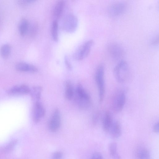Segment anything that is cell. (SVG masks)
I'll use <instances>...</instances> for the list:
<instances>
[{
	"instance_id": "cell-1",
	"label": "cell",
	"mask_w": 159,
	"mask_h": 159,
	"mask_svg": "<svg viewBox=\"0 0 159 159\" xmlns=\"http://www.w3.org/2000/svg\"><path fill=\"white\" fill-rule=\"evenodd\" d=\"M129 69L127 63L125 61H120L114 68L113 74L116 80L123 83L127 80L129 75Z\"/></svg>"
},
{
	"instance_id": "cell-2",
	"label": "cell",
	"mask_w": 159,
	"mask_h": 159,
	"mask_svg": "<svg viewBox=\"0 0 159 159\" xmlns=\"http://www.w3.org/2000/svg\"><path fill=\"white\" fill-rule=\"evenodd\" d=\"M95 77L98 88L99 101L102 102L104 99L105 93L104 68L103 65H99L97 68Z\"/></svg>"
},
{
	"instance_id": "cell-3",
	"label": "cell",
	"mask_w": 159,
	"mask_h": 159,
	"mask_svg": "<svg viewBox=\"0 0 159 159\" xmlns=\"http://www.w3.org/2000/svg\"><path fill=\"white\" fill-rule=\"evenodd\" d=\"M126 101V95L122 90L117 92L113 96L111 102V108L116 113L120 112L123 108Z\"/></svg>"
},
{
	"instance_id": "cell-4",
	"label": "cell",
	"mask_w": 159,
	"mask_h": 159,
	"mask_svg": "<svg viewBox=\"0 0 159 159\" xmlns=\"http://www.w3.org/2000/svg\"><path fill=\"white\" fill-rule=\"evenodd\" d=\"M93 43V41L90 39L82 44L74 52L73 55L74 58L80 61L86 57L89 53Z\"/></svg>"
},
{
	"instance_id": "cell-5",
	"label": "cell",
	"mask_w": 159,
	"mask_h": 159,
	"mask_svg": "<svg viewBox=\"0 0 159 159\" xmlns=\"http://www.w3.org/2000/svg\"><path fill=\"white\" fill-rule=\"evenodd\" d=\"M75 93V98L78 105L84 106L90 103V97L81 84L77 85Z\"/></svg>"
},
{
	"instance_id": "cell-6",
	"label": "cell",
	"mask_w": 159,
	"mask_h": 159,
	"mask_svg": "<svg viewBox=\"0 0 159 159\" xmlns=\"http://www.w3.org/2000/svg\"><path fill=\"white\" fill-rule=\"evenodd\" d=\"M78 20L72 14H69L65 18L63 24V29L67 32H73L76 29Z\"/></svg>"
},
{
	"instance_id": "cell-7",
	"label": "cell",
	"mask_w": 159,
	"mask_h": 159,
	"mask_svg": "<svg viewBox=\"0 0 159 159\" xmlns=\"http://www.w3.org/2000/svg\"><path fill=\"white\" fill-rule=\"evenodd\" d=\"M61 118L60 112L58 109L54 111L49 123V128L51 131L55 132L60 127Z\"/></svg>"
},
{
	"instance_id": "cell-8",
	"label": "cell",
	"mask_w": 159,
	"mask_h": 159,
	"mask_svg": "<svg viewBox=\"0 0 159 159\" xmlns=\"http://www.w3.org/2000/svg\"><path fill=\"white\" fill-rule=\"evenodd\" d=\"M107 49L111 56L115 60H118L121 58L123 55V49L116 43L110 44L108 46Z\"/></svg>"
},
{
	"instance_id": "cell-9",
	"label": "cell",
	"mask_w": 159,
	"mask_h": 159,
	"mask_svg": "<svg viewBox=\"0 0 159 159\" xmlns=\"http://www.w3.org/2000/svg\"><path fill=\"white\" fill-rule=\"evenodd\" d=\"M45 115V110L39 101L35 102L33 109V117L34 122L38 123Z\"/></svg>"
},
{
	"instance_id": "cell-10",
	"label": "cell",
	"mask_w": 159,
	"mask_h": 159,
	"mask_svg": "<svg viewBox=\"0 0 159 159\" xmlns=\"http://www.w3.org/2000/svg\"><path fill=\"white\" fill-rule=\"evenodd\" d=\"M126 9V5L122 2L113 4L110 7L109 13L112 16H117L123 14Z\"/></svg>"
},
{
	"instance_id": "cell-11",
	"label": "cell",
	"mask_w": 159,
	"mask_h": 159,
	"mask_svg": "<svg viewBox=\"0 0 159 159\" xmlns=\"http://www.w3.org/2000/svg\"><path fill=\"white\" fill-rule=\"evenodd\" d=\"M16 70L22 72H36L38 71V68L34 66L25 62H20L16 66Z\"/></svg>"
},
{
	"instance_id": "cell-12",
	"label": "cell",
	"mask_w": 159,
	"mask_h": 159,
	"mask_svg": "<svg viewBox=\"0 0 159 159\" xmlns=\"http://www.w3.org/2000/svg\"><path fill=\"white\" fill-rule=\"evenodd\" d=\"M111 137L114 139H117L121 134V127L120 123L118 120L113 121V123L109 130Z\"/></svg>"
},
{
	"instance_id": "cell-13",
	"label": "cell",
	"mask_w": 159,
	"mask_h": 159,
	"mask_svg": "<svg viewBox=\"0 0 159 159\" xmlns=\"http://www.w3.org/2000/svg\"><path fill=\"white\" fill-rule=\"evenodd\" d=\"M111 113L109 111L106 112L103 115L102 120L103 130L106 132H109L113 122Z\"/></svg>"
},
{
	"instance_id": "cell-14",
	"label": "cell",
	"mask_w": 159,
	"mask_h": 159,
	"mask_svg": "<svg viewBox=\"0 0 159 159\" xmlns=\"http://www.w3.org/2000/svg\"><path fill=\"white\" fill-rule=\"evenodd\" d=\"M30 89L27 86L25 85H17L12 88L9 91L11 94H24L29 93Z\"/></svg>"
},
{
	"instance_id": "cell-15",
	"label": "cell",
	"mask_w": 159,
	"mask_h": 159,
	"mask_svg": "<svg viewBox=\"0 0 159 159\" xmlns=\"http://www.w3.org/2000/svg\"><path fill=\"white\" fill-rule=\"evenodd\" d=\"M64 1L62 0L58 1L56 3L54 9L53 15L54 16L58 18L61 15L65 6Z\"/></svg>"
},
{
	"instance_id": "cell-16",
	"label": "cell",
	"mask_w": 159,
	"mask_h": 159,
	"mask_svg": "<svg viewBox=\"0 0 159 159\" xmlns=\"http://www.w3.org/2000/svg\"><path fill=\"white\" fill-rule=\"evenodd\" d=\"M29 30V23L28 20L25 18L22 19L19 24V30L20 35L24 36Z\"/></svg>"
},
{
	"instance_id": "cell-17",
	"label": "cell",
	"mask_w": 159,
	"mask_h": 159,
	"mask_svg": "<svg viewBox=\"0 0 159 159\" xmlns=\"http://www.w3.org/2000/svg\"><path fill=\"white\" fill-rule=\"evenodd\" d=\"M108 149L110 154L113 159H121V156L118 152L116 143H111L109 145Z\"/></svg>"
},
{
	"instance_id": "cell-18",
	"label": "cell",
	"mask_w": 159,
	"mask_h": 159,
	"mask_svg": "<svg viewBox=\"0 0 159 159\" xmlns=\"http://www.w3.org/2000/svg\"><path fill=\"white\" fill-rule=\"evenodd\" d=\"M65 96L68 100H71L74 96V89L72 84L69 80L67 81L65 83Z\"/></svg>"
},
{
	"instance_id": "cell-19",
	"label": "cell",
	"mask_w": 159,
	"mask_h": 159,
	"mask_svg": "<svg viewBox=\"0 0 159 159\" xmlns=\"http://www.w3.org/2000/svg\"><path fill=\"white\" fill-rule=\"evenodd\" d=\"M136 154L138 159H151L149 151L145 148H139Z\"/></svg>"
},
{
	"instance_id": "cell-20",
	"label": "cell",
	"mask_w": 159,
	"mask_h": 159,
	"mask_svg": "<svg viewBox=\"0 0 159 159\" xmlns=\"http://www.w3.org/2000/svg\"><path fill=\"white\" fill-rule=\"evenodd\" d=\"M11 51V46L9 44L7 43L2 45L0 48L1 55L4 59H7L9 57Z\"/></svg>"
},
{
	"instance_id": "cell-21",
	"label": "cell",
	"mask_w": 159,
	"mask_h": 159,
	"mask_svg": "<svg viewBox=\"0 0 159 159\" xmlns=\"http://www.w3.org/2000/svg\"><path fill=\"white\" fill-rule=\"evenodd\" d=\"M51 34L54 40L57 41L58 40V24L56 20L52 22L51 29Z\"/></svg>"
},
{
	"instance_id": "cell-22",
	"label": "cell",
	"mask_w": 159,
	"mask_h": 159,
	"mask_svg": "<svg viewBox=\"0 0 159 159\" xmlns=\"http://www.w3.org/2000/svg\"><path fill=\"white\" fill-rule=\"evenodd\" d=\"M42 88L41 86H37L33 88L31 92V95L33 99L38 101L40 98Z\"/></svg>"
},
{
	"instance_id": "cell-23",
	"label": "cell",
	"mask_w": 159,
	"mask_h": 159,
	"mask_svg": "<svg viewBox=\"0 0 159 159\" xmlns=\"http://www.w3.org/2000/svg\"><path fill=\"white\" fill-rule=\"evenodd\" d=\"M35 1L34 0H19L18 1L19 5L22 6H25Z\"/></svg>"
},
{
	"instance_id": "cell-24",
	"label": "cell",
	"mask_w": 159,
	"mask_h": 159,
	"mask_svg": "<svg viewBox=\"0 0 159 159\" xmlns=\"http://www.w3.org/2000/svg\"><path fill=\"white\" fill-rule=\"evenodd\" d=\"M16 141L15 140L11 142L6 147L5 150L6 152H9L14 147L16 143Z\"/></svg>"
},
{
	"instance_id": "cell-25",
	"label": "cell",
	"mask_w": 159,
	"mask_h": 159,
	"mask_svg": "<svg viewBox=\"0 0 159 159\" xmlns=\"http://www.w3.org/2000/svg\"><path fill=\"white\" fill-rule=\"evenodd\" d=\"M91 159H103L102 154L99 152H96L92 155Z\"/></svg>"
},
{
	"instance_id": "cell-26",
	"label": "cell",
	"mask_w": 159,
	"mask_h": 159,
	"mask_svg": "<svg viewBox=\"0 0 159 159\" xmlns=\"http://www.w3.org/2000/svg\"><path fill=\"white\" fill-rule=\"evenodd\" d=\"M62 153L60 152H56L52 155V159H62Z\"/></svg>"
},
{
	"instance_id": "cell-27",
	"label": "cell",
	"mask_w": 159,
	"mask_h": 159,
	"mask_svg": "<svg viewBox=\"0 0 159 159\" xmlns=\"http://www.w3.org/2000/svg\"><path fill=\"white\" fill-rule=\"evenodd\" d=\"M37 30V26L34 25L32 26L30 29V34L32 36H34Z\"/></svg>"
},
{
	"instance_id": "cell-28",
	"label": "cell",
	"mask_w": 159,
	"mask_h": 159,
	"mask_svg": "<svg viewBox=\"0 0 159 159\" xmlns=\"http://www.w3.org/2000/svg\"><path fill=\"white\" fill-rule=\"evenodd\" d=\"M153 132L156 133H158L159 130V122L156 123L154 125L153 127Z\"/></svg>"
},
{
	"instance_id": "cell-29",
	"label": "cell",
	"mask_w": 159,
	"mask_h": 159,
	"mask_svg": "<svg viewBox=\"0 0 159 159\" xmlns=\"http://www.w3.org/2000/svg\"><path fill=\"white\" fill-rule=\"evenodd\" d=\"M158 36H156L151 41V44L153 46H157L158 43Z\"/></svg>"
},
{
	"instance_id": "cell-30",
	"label": "cell",
	"mask_w": 159,
	"mask_h": 159,
	"mask_svg": "<svg viewBox=\"0 0 159 159\" xmlns=\"http://www.w3.org/2000/svg\"><path fill=\"white\" fill-rule=\"evenodd\" d=\"M99 115L98 114H95L94 115L93 117V123L94 125L97 124L99 118Z\"/></svg>"
},
{
	"instance_id": "cell-31",
	"label": "cell",
	"mask_w": 159,
	"mask_h": 159,
	"mask_svg": "<svg viewBox=\"0 0 159 159\" xmlns=\"http://www.w3.org/2000/svg\"><path fill=\"white\" fill-rule=\"evenodd\" d=\"M65 64L67 68L69 69H71L72 68L71 66L70 65V62L68 61L67 58L65 57Z\"/></svg>"
}]
</instances>
